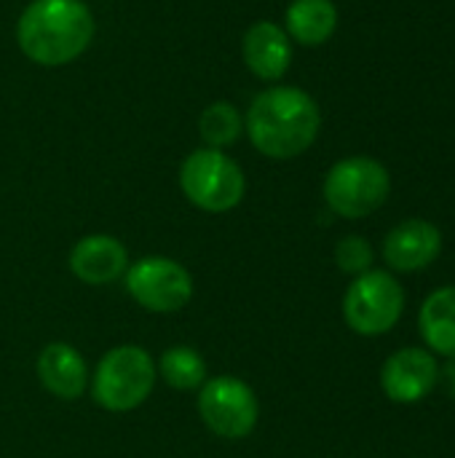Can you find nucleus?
Listing matches in <instances>:
<instances>
[{
  "instance_id": "f03ea898",
  "label": "nucleus",
  "mask_w": 455,
  "mask_h": 458,
  "mask_svg": "<svg viewBox=\"0 0 455 458\" xmlns=\"http://www.w3.org/2000/svg\"><path fill=\"white\" fill-rule=\"evenodd\" d=\"M94 30L83 0H32L16 21V46L40 67H64L88 51Z\"/></svg>"
},
{
  "instance_id": "9d476101",
  "label": "nucleus",
  "mask_w": 455,
  "mask_h": 458,
  "mask_svg": "<svg viewBox=\"0 0 455 458\" xmlns=\"http://www.w3.org/2000/svg\"><path fill=\"white\" fill-rule=\"evenodd\" d=\"M442 252V233L434 223L410 217L389 231L383 239V260L392 271L416 274L432 266Z\"/></svg>"
},
{
  "instance_id": "ddd939ff",
  "label": "nucleus",
  "mask_w": 455,
  "mask_h": 458,
  "mask_svg": "<svg viewBox=\"0 0 455 458\" xmlns=\"http://www.w3.org/2000/svg\"><path fill=\"white\" fill-rule=\"evenodd\" d=\"M38 381L56 400H80L88 389V365L83 354L70 344H48L38 357Z\"/></svg>"
},
{
  "instance_id": "2eb2a0df",
  "label": "nucleus",
  "mask_w": 455,
  "mask_h": 458,
  "mask_svg": "<svg viewBox=\"0 0 455 458\" xmlns=\"http://www.w3.org/2000/svg\"><path fill=\"white\" fill-rule=\"evenodd\" d=\"M418 327L429 352L445 360L455 357V287L434 290L424 301L418 314Z\"/></svg>"
},
{
  "instance_id": "6e6552de",
  "label": "nucleus",
  "mask_w": 455,
  "mask_h": 458,
  "mask_svg": "<svg viewBox=\"0 0 455 458\" xmlns=\"http://www.w3.org/2000/svg\"><path fill=\"white\" fill-rule=\"evenodd\" d=\"M126 293L153 314H174L185 309L193 298L190 271L161 255H147L126 268Z\"/></svg>"
},
{
  "instance_id": "dca6fc26",
  "label": "nucleus",
  "mask_w": 455,
  "mask_h": 458,
  "mask_svg": "<svg viewBox=\"0 0 455 458\" xmlns=\"http://www.w3.org/2000/svg\"><path fill=\"white\" fill-rule=\"evenodd\" d=\"M244 134V115L228 99L209 102L198 115V137L212 150H225Z\"/></svg>"
},
{
  "instance_id": "6ab92c4d",
  "label": "nucleus",
  "mask_w": 455,
  "mask_h": 458,
  "mask_svg": "<svg viewBox=\"0 0 455 458\" xmlns=\"http://www.w3.org/2000/svg\"><path fill=\"white\" fill-rule=\"evenodd\" d=\"M440 378H442V384H445L448 394L455 397V357H451V360L445 362V368L440 370Z\"/></svg>"
},
{
  "instance_id": "a211bd4d",
  "label": "nucleus",
  "mask_w": 455,
  "mask_h": 458,
  "mask_svg": "<svg viewBox=\"0 0 455 458\" xmlns=\"http://www.w3.org/2000/svg\"><path fill=\"white\" fill-rule=\"evenodd\" d=\"M375 252L365 236H343L335 244V263L349 276H362L373 268Z\"/></svg>"
},
{
  "instance_id": "9b49d317",
  "label": "nucleus",
  "mask_w": 455,
  "mask_h": 458,
  "mask_svg": "<svg viewBox=\"0 0 455 458\" xmlns=\"http://www.w3.org/2000/svg\"><path fill=\"white\" fill-rule=\"evenodd\" d=\"M241 59L255 78L276 83L290 72L292 40L282 24L271 19H260L249 24L241 38Z\"/></svg>"
},
{
  "instance_id": "f257e3e1",
  "label": "nucleus",
  "mask_w": 455,
  "mask_h": 458,
  "mask_svg": "<svg viewBox=\"0 0 455 458\" xmlns=\"http://www.w3.org/2000/svg\"><path fill=\"white\" fill-rule=\"evenodd\" d=\"M322 110L316 99L298 86H271L260 91L247 115L244 131L257 153L274 161L303 156L319 137Z\"/></svg>"
},
{
  "instance_id": "0eeeda50",
  "label": "nucleus",
  "mask_w": 455,
  "mask_h": 458,
  "mask_svg": "<svg viewBox=\"0 0 455 458\" xmlns=\"http://www.w3.org/2000/svg\"><path fill=\"white\" fill-rule=\"evenodd\" d=\"M198 413L209 432L223 440H244L255 432L260 403L252 386L236 376H217L204 381L198 392Z\"/></svg>"
},
{
  "instance_id": "1a4fd4ad",
  "label": "nucleus",
  "mask_w": 455,
  "mask_h": 458,
  "mask_svg": "<svg viewBox=\"0 0 455 458\" xmlns=\"http://www.w3.org/2000/svg\"><path fill=\"white\" fill-rule=\"evenodd\" d=\"M440 384V362L432 352L408 346L394 352L381 370V389L397 405L421 403Z\"/></svg>"
},
{
  "instance_id": "39448f33",
  "label": "nucleus",
  "mask_w": 455,
  "mask_h": 458,
  "mask_svg": "<svg viewBox=\"0 0 455 458\" xmlns=\"http://www.w3.org/2000/svg\"><path fill=\"white\" fill-rule=\"evenodd\" d=\"M324 201L327 207L346 217V220H362L373 212H378L389 193H392V177L389 169L370 156H349L324 177Z\"/></svg>"
},
{
  "instance_id": "f8f14e48",
  "label": "nucleus",
  "mask_w": 455,
  "mask_h": 458,
  "mask_svg": "<svg viewBox=\"0 0 455 458\" xmlns=\"http://www.w3.org/2000/svg\"><path fill=\"white\" fill-rule=\"evenodd\" d=\"M129 268V252L126 247L107 233H91L75 242L70 250V271L94 287L110 284L121 279Z\"/></svg>"
},
{
  "instance_id": "423d86ee",
  "label": "nucleus",
  "mask_w": 455,
  "mask_h": 458,
  "mask_svg": "<svg viewBox=\"0 0 455 458\" xmlns=\"http://www.w3.org/2000/svg\"><path fill=\"white\" fill-rule=\"evenodd\" d=\"M405 311V293L389 271L370 268L362 276H354L343 295V319L346 325L365 338L386 335L394 330Z\"/></svg>"
},
{
  "instance_id": "7ed1b4c3",
  "label": "nucleus",
  "mask_w": 455,
  "mask_h": 458,
  "mask_svg": "<svg viewBox=\"0 0 455 458\" xmlns=\"http://www.w3.org/2000/svg\"><path fill=\"white\" fill-rule=\"evenodd\" d=\"M156 378L158 370L153 357L142 346L123 344L99 360L91 376V397L110 413H129L153 394Z\"/></svg>"
},
{
  "instance_id": "20e7f679",
  "label": "nucleus",
  "mask_w": 455,
  "mask_h": 458,
  "mask_svg": "<svg viewBox=\"0 0 455 458\" xmlns=\"http://www.w3.org/2000/svg\"><path fill=\"white\" fill-rule=\"evenodd\" d=\"M180 188L196 209L223 215L244 201L247 177L225 150L198 148L180 166Z\"/></svg>"
},
{
  "instance_id": "f3484780",
  "label": "nucleus",
  "mask_w": 455,
  "mask_h": 458,
  "mask_svg": "<svg viewBox=\"0 0 455 458\" xmlns=\"http://www.w3.org/2000/svg\"><path fill=\"white\" fill-rule=\"evenodd\" d=\"M156 370L166 381V386H172L177 392L201 389L206 381V362L193 346H169L161 354Z\"/></svg>"
},
{
  "instance_id": "4468645a",
  "label": "nucleus",
  "mask_w": 455,
  "mask_h": 458,
  "mask_svg": "<svg viewBox=\"0 0 455 458\" xmlns=\"http://www.w3.org/2000/svg\"><path fill=\"white\" fill-rule=\"evenodd\" d=\"M335 30L338 8L333 0H292L284 11V32L306 48L324 46Z\"/></svg>"
}]
</instances>
